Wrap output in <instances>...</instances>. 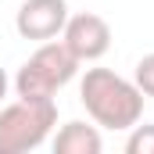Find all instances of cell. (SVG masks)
Instances as JSON below:
<instances>
[{"label":"cell","mask_w":154,"mask_h":154,"mask_svg":"<svg viewBox=\"0 0 154 154\" xmlns=\"http://www.w3.org/2000/svg\"><path fill=\"white\" fill-rule=\"evenodd\" d=\"M7 86H11V79H7V72H4V68H0V100L7 97Z\"/></svg>","instance_id":"obj_9"},{"label":"cell","mask_w":154,"mask_h":154,"mask_svg":"<svg viewBox=\"0 0 154 154\" xmlns=\"http://www.w3.org/2000/svg\"><path fill=\"white\" fill-rule=\"evenodd\" d=\"M61 43L79 57V65L86 61H100L108 50H111V25L93 14V11H79V14H68L65 29H61Z\"/></svg>","instance_id":"obj_4"},{"label":"cell","mask_w":154,"mask_h":154,"mask_svg":"<svg viewBox=\"0 0 154 154\" xmlns=\"http://www.w3.org/2000/svg\"><path fill=\"white\" fill-rule=\"evenodd\" d=\"M75 75H79V57L61 39H47V43L36 47V54L18 68L14 93L18 97H54Z\"/></svg>","instance_id":"obj_3"},{"label":"cell","mask_w":154,"mask_h":154,"mask_svg":"<svg viewBox=\"0 0 154 154\" xmlns=\"http://www.w3.org/2000/svg\"><path fill=\"white\" fill-rule=\"evenodd\" d=\"M57 125L54 97H18L0 111V154H29L47 143Z\"/></svg>","instance_id":"obj_2"},{"label":"cell","mask_w":154,"mask_h":154,"mask_svg":"<svg viewBox=\"0 0 154 154\" xmlns=\"http://www.w3.org/2000/svg\"><path fill=\"white\" fill-rule=\"evenodd\" d=\"M125 154H154V125L151 122H136L129 125V136H125Z\"/></svg>","instance_id":"obj_7"},{"label":"cell","mask_w":154,"mask_h":154,"mask_svg":"<svg viewBox=\"0 0 154 154\" xmlns=\"http://www.w3.org/2000/svg\"><path fill=\"white\" fill-rule=\"evenodd\" d=\"M68 22V4L65 0H25L14 14V29L22 39H36V43H47V39L61 36Z\"/></svg>","instance_id":"obj_5"},{"label":"cell","mask_w":154,"mask_h":154,"mask_svg":"<svg viewBox=\"0 0 154 154\" xmlns=\"http://www.w3.org/2000/svg\"><path fill=\"white\" fill-rule=\"evenodd\" d=\"M104 151V136L97 125L86 122H65L54 136V154H100Z\"/></svg>","instance_id":"obj_6"},{"label":"cell","mask_w":154,"mask_h":154,"mask_svg":"<svg viewBox=\"0 0 154 154\" xmlns=\"http://www.w3.org/2000/svg\"><path fill=\"white\" fill-rule=\"evenodd\" d=\"M133 82L140 86V93H143V97H154V54H143V57L136 61Z\"/></svg>","instance_id":"obj_8"},{"label":"cell","mask_w":154,"mask_h":154,"mask_svg":"<svg viewBox=\"0 0 154 154\" xmlns=\"http://www.w3.org/2000/svg\"><path fill=\"white\" fill-rule=\"evenodd\" d=\"M79 100L100 129H129L143 118V93L133 79L111 68H86L79 82Z\"/></svg>","instance_id":"obj_1"}]
</instances>
